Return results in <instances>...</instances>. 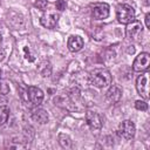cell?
Wrapping results in <instances>:
<instances>
[{
    "mask_svg": "<svg viewBox=\"0 0 150 150\" xmlns=\"http://www.w3.org/2000/svg\"><path fill=\"white\" fill-rule=\"evenodd\" d=\"M90 83L97 88L107 87L111 83V74L105 68H96L89 73Z\"/></svg>",
    "mask_w": 150,
    "mask_h": 150,
    "instance_id": "1",
    "label": "cell"
},
{
    "mask_svg": "<svg viewBox=\"0 0 150 150\" xmlns=\"http://www.w3.org/2000/svg\"><path fill=\"white\" fill-rule=\"evenodd\" d=\"M116 18L120 23L128 25L135 20V9L128 4H120L116 8Z\"/></svg>",
    "mask_w": 150,
    "mask_h": 150,
    "instance_id": "2",
    "label": "cell"
},
{
    "mask_svg": "<svg viewBox=\"0 0 150 150\" xmlns=\"http://www.w3.org/2000/svg\"><path fill=\"white\" fill-rule=\"evenodd\" d=\"M149 66H150V54L144 52L136 56V59L134 60V63H132V69H134V71L143 73V71L148 70Z\"/></svg>",
    "mask_w": 150,
    "mask_h": 150,
    "instance_id": "3",
    "label": "cell"
},
{
    "mask_svg": "<svg viewBox=\"0 0 150 150\" xmlns=\"http://www.w3.org/2000/svg\"><path fill=\"white\" fill-rule=\"evenodd\" d=\"M142 32H143V27H142V23L139 21L134 20L127 25L125 34H127V38L129 40L137 41L139 39V36L142 35Z\"/></svg>",
    "mask_w": 150,
    "mask_h": 150,
    "instance_id": "4",
    "label": "cell"
},
{
    "mask_svg": "<svg viewBox=\"0 0 150 150\" xmlns=\"http://www.w3.org/2000/svg\"><path fill=\"white\" fill-rule=\"evenodd\" d=\"M148 83H149V74L148 73L141 74L136 80V89H137L138 94L145 100L149 98V84Z\"/></svg>",
    "mask_w": 150,
    "mask_h": 150,
    "instance_id": "5",
    "label": "cell"
},
{
    "mask_svg": "<svg viewBox=\"0 0 150 150\" xmlns=\"http://www.w3.org/2000/svg\"><path fill=\"white\" fill-rule=\"evenodd\" d=\"M135 132H136V127H135L134 122H131L129 120L123 121L120 124V127H118V134H120V136H122L125 139H131L135 136Z\"/></svg>",
    "mask_w": 150,
    "mask_h": 150,
    "instance_id": "6",
    "label": "cell"
},
{
    "mask_svg": "<svg viewBox=\"0 0 150 150\" xmlns=\"http://www.w3.org/2000/svg\"><path fill=\"white\" fill-rule=\"evenodd\" d=\"M91 14H93L94 19H96V20L107 19L108 15H109V6H108V4H105V2L95 4V5L93 6Z\"/></svg>",
    "mask_w": 150,
    "mask_h": 150,
    "instance_id": "7",
    "label": "cell"
},
{
    "mask_svg": "<svg viewBox=\"0 0 150 150\" xmlns=\"http://www.w3.org/2000/svg\"><path fill=\"white\" fill-rule=\"evenodd\" d=\"M59 21V15L55 12L47 11L40 18V23L46 28H54Z\"/></svg>",
    "mask_w": 150,
    "mask_h": 150,
    "instance_id": "8",
    "label": "cell"
},
{
    "mask_svg": "<svg viewBox=\"0 0 150 150\" xmlns=\"http://www.w3.org/2000/svg\"><path fill=\"white\" fill-rule=\"evenodd\" d=\"M86 121H87V124L88 127L91 129V130H98L101 129L102 127V118L101 116L95 112V111H91V110H88L86 112Z\"/></svg>",
    "mask_w": 150,
    "mask_h": 150,
    "instance_id": "9",
    "label": "cell"
},
{
    "mask_svg": "<svg viewBox=\"0 0 150 150\" xmlns=\"http://www.w3.org/2000/svg\"><path fill=\"white\" fill-rule=\"evenodd\" d=\"M27 95L28 100L34 104V105H40L43 101V91L34 86H30L27 88Z\"/></svg>",
    "mask_w": 150,
    "mask_h": 150,
    "instance_id": "10",
    "label": "cell"
},
{
    "mask_svg": "<svg viewBox=\"0 0 150 150\" xmlns=\"http://www.w3.org/2000/svg\"><path fill=\"white\" fill-rule=\"evenodd\" d=\"M105 97H107L109 103H111V104L117 103L121 100V97H122V90L117 86H111L108 89V91L105 94Z\"/></svg>",
    "mask_w": 150,
    "mask_h": 150,
    "instance_id": "11",
    "label": "cell"
},
{
    "mask_svg": "<svg viewBox=\"0 0 150 150\" xmlns=\"http://www.w3.org/2000/svg\"><path fill=\"white\" fill-rule=\"evenodd\" d=\"M67 46H68V49H69L70 52H73V53L79 52V50H81L82 47H83V40H82V38L79 36V35H71V36H69V39H68Z\"/></svg>",
    "mask_w": 150,
    "mask_h": 150,
    "instance_id": "12",
    "label": "cell"
},
{
    "mask_svg": "<svg viewBox=\"0 0 150 150\" xmlns=\"http://www.w3.org/2000/svg\"><path fill=\"white\" fill-rule=\"evenodd\" d=\"M32 118L39 124H45L48 122V114L42 108H35L32 110Z\"/></svg>",
    "mask_w": 150,
    "mask_h": 150,
    "instance_id": "13",
    "label": "cell"
},
{
    "mask_svg": "<svg viewBox=\"0 0 150 150\" xmlns=\"http://www.w3.org/2000/svg\"><path fill=\"white\" fill-rule=\"evenodd\" d=\"M9 117V109L7 105H0V125H4Z\"/></svg>",
    "mask_w": 150,
    "mask_h": 150,
    "instance_id": "14",
    "label": "cell"
},
{
    "mask_svg": "<svg viewBox=\"0 0 150 150\" xmlns=\"http://www.w3.org/2000/svg\"><path fill=\"white\" fill-rule=\"evenodd\" d=\"M59 143L61 144L62 148H66V149L71 148V139L66 134H60L59 135Z\"/></svg>",
    "mask_w": 150,
    "mask_h": 150,
    "instance_id": "15",
    "label": "cell"
},
{
    "mask_svg": "<svg viewBox=\"0 0 150 150\" xmlns=\"http://www.w3.org/2000/svg\"><path fill=\"white\" fill-rule=\"evenodd\" d=\"M39 71H40V74L43 76V77H46V76H49V74H50V70H52V68H50V64H49V62L48 61H43V62H41V64L39 66Z\"/></svg>",
    "mask_w": 150,
    "mask_h": 150,
    "instance_id": "16",
    "label": "cell"
},
{
    "mask_svg": "<svg viewBox=\"0 0 150 150\" xmlns=\"http://www.w3.org/2000/svg\"><path fill=\"white\" fill-rule=\"evenodd\" d=\"M8 91H9V88H8V86L2 81V77H1V69H0V95H6Z\"/></svg>",
    "mask_w": 150,
    "mask_h": 150,
    "instance_id": "17",
    "label": "cell"
},
{
    "mask_svg": "<svg viewBox=\"0 0 150 150\" xmlns=\"http://www.w3.org/2000/svg\"><path fill=\"white\" fill-rule=\"evenodd\" d=\"M135 108H136L137 110H141V111H145V110L148 109V103H145L144 101H141V100H138V101H136V102H135Z\"/></svg>",
    "mask_w": 150,
    "mask_h": 150,
    "instance_id": "18",
    "label": "cell"
},
{
    "mask_svg": "<svg viewBox=\"0 0 150 150\" xmlns=\"http://www.w3.org/2000/svg\"><path fill=\"white\" fill-rule=\"evenodd\" d=\"M34 6L39 9H45L47 7V0H35L34 1Z\"/></svg>",
    "mask_w": 150,
    "mask_h": 150,
    "instance_id": "19",
    "label": "cell"
},
{
    "mask_svg": "<svg viewBox=\"0 0 150 150\" xmlns=\"http://www.w3.org/2000/svg\"><path fill=\"white\" fill-rule=\"evenodd\" d=\"M66 1L64 0H57L56 2H55V7H56V9H59V11H63V9H66Z\"/></svg>",
    "mask_w": 150,
    "mask_h": 150,
    "instance_id": "20",
    "label": "cell"
},
{
    "mask_svg": "<svg viewBox=\"0 0 150 150\" xmlns=\"http://www.w3.org/2000/svg\"><path fill=\"white\" fill-rule=\"evenodd\" d=\"M23 52H25V57H26L27 60H29V61H34V57L30 55L29 49H28L27 47H25V48H23Z\"/></svg>",
    "mask_w": 150,
    "mask_h": 150,
    "instance_id": "21",
    "label": "cell"
},
{
    "mask_svg": "<svg viewBox=\"0 0 150 150\" xmlns=\"http://www.w3.org/2000/svg\"><path fill=\"white\" fill-rule=\"evenodd\" d=\"M145 25L148 28H150V14L149 13L145 14Z\"/></svg>",
    "mask_w": 150,
    "mask_h": 150,
    "instance_id": "22",
    "label": "cell"
},
{
    "mask_svg": "<svg viewBox=\"0 0 150 150\" xmlns=\"http://www.w3.org/2000/svg\"><path fill=\"white\" fill-rule=\"evenodd\" d=\"M5 56V50L4 49H0V60H2Z\"/></svg>",
    "mask_w": 150,
    "mask_h": 150,
    "instance_id": "23",
    "label": "cell"
},
{
    "mask_svg": "<svg viewBox=\"0 0 150 150\" xmlns=\"http://www.w3.org/2000/svg\"><path fill=\"white\" fill-rule=\"evenodd\" d=\"M1 41H2V38H1V35H0V43H1Z\"/></svg>",
    "mask_w": 150,
    "mask_h": 150,
    "instance_id": "24",
    "label": "cell"
}]
</instances>
